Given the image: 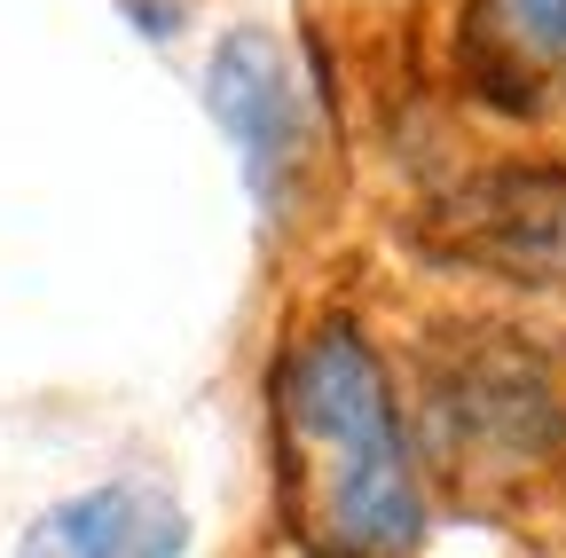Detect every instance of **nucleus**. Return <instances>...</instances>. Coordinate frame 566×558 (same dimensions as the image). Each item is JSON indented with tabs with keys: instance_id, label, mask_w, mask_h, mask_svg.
I'll return each instance as SVG.
<instances>
[{
	"instance_id": "39448f33",
	"label": "nucleus",
	"mask_w": 566,
	"mask_h": 558,
	"mask_svg": "<svg viewBox=\"0 0 566 558\" xmlns=\"http://www.w3.org/2000/svg\"><path fill=\"white\" fill-rule=\"evenodd\" d=\"M457 72L480 103L535 118L543 87L566 80V0H464Z\"/></svg>"
},
{
	"instance_id": "f03ea898",
	"label": "nucleus",
	"mask_w": 566,
	"mask_h": 558,
	"mask_svg": "<svg viewBox=\"0 0 566 558\" xmlns=\"http://www.w3.org/2000/svg\"><path fill=\"white\" fill-rule=\"evenodd\" d=\"M433 441L457 472H535L566 449V401L535 346L480 330L433 355Z\"/></svg>"
},
{
	"instance_id": "7ed1b4c3",
	"label": "nucleus",
	"mask_w": 566,
	"mask_h": 558,
	"mask_svg": "<svg viewBox=\"0 0 566 558\" xmlns=\"http://www.w3.org/2000/svg\"><path fill=\"white\" fill-rule=\"evenodd\" d=\"M417 244L449 267L551 284L566 275V166H488L417 213Z\"/></svg>"
},
{
	"instance_id": "f257e3e1",
	"label": "nucleus",
	"mask_w": 566,
	"mask_h": 558,
	"mask_svg": "<svg viewBox=\"0 0 566 558\" xmlns=\"http://www.w3.org/2000/svg\"><path fill=\"white\" fill-rule=\"evenodd\" d=\"M275 496L315 558H409L424 543V496L386 362L354 323H307L275 355Z\"/></svg>"
},
{
	"instance_id": "20e7f679",
	"label": "nucleus",
	"mask_w": 566,
	"mask_h": 558,
	"mask_svg": "<svg viewBox=\"0 0 566 558\" xmlns=\"http://www.w3.org/2000/svg\"><path fill=\"white\" fill-rule=\"evenodd\" d=\"M205 110L229 126L244 181H252V204L268 221H292V197L315 166V134H307V103H300V80L283 63V48L252 24L229 32L205 63Z\"/></svg>"
},
{
	"instance_id": "423d86ee",
	"label": "nucleus",
	"mask_w": 566,
	"mask_h": 558,
	"mask_svg": "<svg viewBox=\"0 0 566 558\" xmlns=\"http://www.w3.org/2000/svg\"><path fill=\"white\" fill-rule=\"evenodd\" d=\"M181 550H189V512L158 480L80 487L17 535V558H181Z\"/></svg>"
}]
</instances>
